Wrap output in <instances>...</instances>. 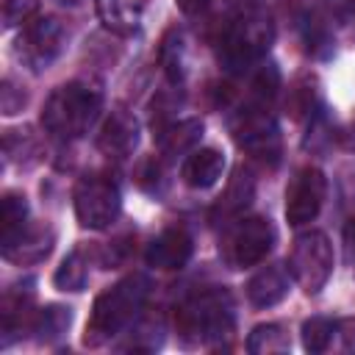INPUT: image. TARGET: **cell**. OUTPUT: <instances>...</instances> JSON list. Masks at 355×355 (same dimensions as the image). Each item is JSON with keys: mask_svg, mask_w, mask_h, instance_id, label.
Instances as JSON below:
<instances>
[{"mask_svg": "<svg viewBox=\"0 0 355 355\" xmlns=\"http://www.w3.org/2000/svg\"><path fill=\"white\" fill-rule=\"evenodd\" d=\"M225 172V155L214 147L191 150L180 166V178L191 189H211Z\"/></svg>", "mask_w": 355, "mask_h": 355, "instance_id": "14", "label": "cell"}, {"mask_svg": "<svg viewBox=\"0 0 355 355\" xmlns=\"http://www.w3.org/2000/svg\"><path fill=\"white\" fill-rule=\"evenodd\" d=\"M147 0H97V17L100 22L119 36H130L144 14Z\"/></svg>", "mask_w": 355, "mask_h": 355, "instance_id": "16", "label": "cell"}, {"mask_svg": "<svg viewBox=\"0 0 355 355\" xmlns=\"http://www.w3.org/2000/svg\"><path fill=\"white\" fill-rule=\"evenodd\" d=\"M161 64L172 83H180L186 78V44L178 31H169L161 42Z\"/></svg>", "mask_w": 355, "mask_h": 355, "instance_id": "22", "label": "cell"}, {"mask_svg": "<svg viewBox=\"0 0 355 355\" xmlns=\"http://www.w3.org/2000/svg\"><path fill=\"white\" fill-rule=\"evenodd\" d=\"M288 272L305 294H319L333 275V244L322 230H308L294 239Z\"/></svg>", "mask_w": 355, "mask_h": 355, "instance_id": "5", "label": "cell"}, {"mask_svg": "<svg viewBox=\"0 0 355 355\" xmlns=\"http://www.w3.org/2000/svg\"><path fill=\"white\" fill-rule=\"evenodd\" d=\"M58 6H67V8H72V6H80L83 0H55Z\"/></svg>", "mask_w": 355, "mask_h": 355, "instance_id": "32", "label": "cell"}, {"mask_svg": "<svg viewBox=\"0 0 355 355\" xmlns=\"http://www.w3.org/2000/svg\"><path fill=\"white\" fill-rule=\"evenodd\" d=\"M100 108H103L100 86L89 80H69L47 97L42 111V125L53 139L72 141L80 139L94 125Z\"/></svg>", "mask_w": 355, "mask_h": 355, "instance_id": "4", "label": "cell"}, {"mask_svg": "<svg viewBox=\"0 0 355 355\" xmlns=\"http://www.w3.org/2000/svg\"><path fill=\"white\" fill-rule=\"evenodd\" d=\"M178 3V8L186 14V17H200L208 6H211V0H175Z\"/></svg>", "mask_w": 355, "mask_h": 355, "instance_id": "29", "label": "cell"}, {"mask_svg": "<svg viewBox=\"0 0 355 355\" xmlns=\"http://www.w3.org/2000/svg\"><path fill=\"white\" fill-rule=\"evenodd\" d=\"M272 36V17L261 6H241L222 22L216 58L227 72H244L269 50Z\"/></svg>", "mask_w": 355, "mask_h": 355, "instance_id": "1", "label": "cell"}, {"mask_svg": "<svg viewBox=\"0 0 355 355\" xmlns=\"http://www.w3.org/2000/svg\"><path fill=\"white\" fill-rule=\"evenodd\" d=\"M230 133L236 139V144L241 150H247L250 155L261 158V161H277L280 155V133L277 125L266 108V103L250 100L233 119H230Z\"/></svg>", "mask_w": 355, "mask_h": 355, "instance_id": "7", "label": "cell"}, {"mask_svg": "<svg viewBox=\"0 0 355 355\" xmlns=\"http://www.w3.org/2000/svg\"><path fill=\"white\" fill-rule=\"evenodd\" d=\"M191 252H194V241H191L189 230L180 227V225H175V227L161 230V233L150 241V247H147V252H144V261H147L153 269L172 272V269H183V266L189 263Z\"/></svg>", "mask_w": 355, "mask_h": 355, "instance_id": "11", "label": "cell"}, {"mask_svg": "<svg viewBox=\"0 0 355 355\" xmlns=\"http://www.w3.org/2000/svg\"><path fill=\"white\" fill-rule=\"evenodd\" d=\"M64 47V28L55 17H33L22 25L17 36V58L25 61L33 72L47 69Z\"/></svg>", "mask_w": 355, "mask_h": 355, "instance_id": "9", "label": "cell"}, {"mask_svg": "<svg viewBox=\"0 0 355 355\" xmlns=\"http://www.w3.org/2000/svg\"><path fill=\"white\" fill-rule=\"evenodd\" d=\"M75 216L83 227L89 230H103L108 227L122 208V197H119V186L100 172L83 175L75 186Z\"/></svg>", "mask_w": 355, "mask_h": 355, "instance_id": "6", "label": "cell"}, {"mask_svg": "<svg viewBox=\"0 0 355 355\" xmlns=\"http://www.w3.org/2000/svg\"><path fill=\"white\" fill-rule=\"evenodd\" d=\"M275 227L269 219L263 216H247V219H239L225 241H222V258L233 266V269H247V266H255L261 263L272 247H275Z\"/></svg>", "mask_w": 355, "mask_h": 355, "instance_id": "8", "label": "cell"}, {"mask_svg": "<svg viewBox=\"0 0 355 355\" xmlns=\"http://www.w3.org/2000/svg\"><path fill=\"white\" fill-rule=\"evenodd\" d=\"M86 280H89V261H86V255L80 250H72L61 261V266L55 269V275H53V283L61 291H83Z\"/></svg>", "mask_w": 355, "mask_h": 355, "instance_id": "19", "label": "cell"}, {"mask_svg": "<svg viewBox=\"0 0 355 355\" xmlns=\"http://www.w3.org/2000/svg\"><path fill=\"white\" fill-rule=\"evenodd\" d=\"M69 322H72L69 308H64V305H47V308H42V311L33 313L31 333H36L39 341H55V338H61L67 333Z\"/></svg>", "mask_w": 355, "mask_h": 355, "instance_id": "18", "label": "cell"}, {"mask_svg": "<svg viewBox=\"0 0 355 355\" xmlns=\"http://www.w3.org/2000/svg\"><path fill=\"white\" fill-rule=\"evenodd\" d=\"M288 275L283 263H272L263 266L261 272H255L247 283V297L255 308H272L277 305L286 294H288Z\"/></svg>", "mask_w": 355, "mask_h": 355, "instance_id": "15", "label": "cell"}, {"mask_svg": "<svg viewBox=\"0 0 355 355\" xmlns=\"http://www.w3.org/2000/svg\"><path fill=\"white\" fill-rule=\"evenodd\" d=\"M324 194H327L324 175L316 166H302L286 189V219H288V225L300 227V225L313 222L322 211Z\"/></svg>", "mask_w": 355, "mask_h": 355, "instance_id": "10", "label": "cell"}, {"mask_svg": "<svg viewBox=\"0 0 355 355\" xmlns=\"http://www.w3.org/2000/svg\"><path fill=\"white\" fill-rule=\"evenodd\" d=\"M0 105H3V114L11 116V114H17V111L25 105V94H22V92L14 94V83H11V80H3V97H0Z\"/></svg>", "mask_w": 355, "mask_h": 355, "instance_id": "27", "label": "cell"}, {"mask_svg": "<svg viewBox=\"0 0 355 355\" xmlns=\"http://www.w3.org/2000/svg\"><path fill=\"white\" fill-rule=\"evenodd\" d=\"M150 294V280L141 272H133L122 277L119 283L108 286L103 294H97L92 305V316L86 322L83 344L86 347H100L116 333H122L141 311L144 300Z\"/></svg>", "mask_w": 355, "mask_h": 355, "instance_id": "2", "label": "cell"}, {"mask_svg": "<svg viewBox=\"0 0 355 355\" xmlns=\"http://www.w3.org/2000/svg\"><path fill=\"white\" fill-rule=\"evenodd\" d=\"M344 252H347V261H349V266L355 272V216L344 227Z\"/></svg>", "mask_w": 355, "mask_h": 355, "instance_id": "28", "label": "cell"}, {"mask_svg": "<svg viewBox=\"0 0 355 355\" xmlns=\"http://www.w3.org/2000/svg\"><path fill=\"white\" fill-rule=\"evenodd\" d=\"M327 6L338 17H355V0H327Z\"/></svg>", "mask_w": 355, "mask_h": 355, "instance_id": "30", "label": "cell"}, {"mask_svg": "<svg viewBox=\"0 0 355 355\" xmlns=\"http://www.w3.org/2000/svg\"><path fill=\"white\" fill-rule=\"evenodd\" d=\"M333 338H336V319H322L313 316L302 324V347L311 355L319 352H330L333 349Z\"/></svg>", "mask_w": 355, "mask_h": 355, "instance_id": "23", "label": "cell"}, {"mask_svg": "<svg viewBox=\"0 0 355 355\" xmlns=\"http://www.w3.org/2000/svg\"><path fill=\"white\" fill-rule=\"evenodd\" d=\"M252 178H250V172L247 169H236V175H233V180H230V186H227V191L219 197V208L216 211H222L225 216H236V214H241L247 205H250V200H252Z\"/></svg>", "mask_w": 355, "mask_h": 355, "instance_id": "20", "label": "cell"}, {"mask_svg": "<svg viewBox=\"0 0 355 355\" xmlns=\"http://www.w3.org/2000/svg\"><path fill=\"white\" fill-rule=\"evenodd\" d=\"M0 222H3V236H11V233H17L22 225H28V202H25L22 194H17V191L3 194Z\"/></svg>", "mask_w": 355, "mask_h": 355, "instance_id": "24", "label": "cell"}, {"mask_svg": "<svg viewBox=\"0 0 355 355\" xmlns=\"http://www.w3.org/2000/svg\"><path fill=\"white\" fill-rule=\"evenodd\" d=\"M202 136V122L200 119H180V122H169L158 128V147L166 158L180 155V153H191L194 144Z\"/></svg>", "mask_w": 355, "mask_h": 355, "instance_id": "17", "label": "cell"}, {"mask_svg": "<svg viewBox=\"0 0 355 355\" xmlns=\"http://www.w3.org/2000/svg\"><path fill=\"white\" fill-rule=\"evenodd\" d=\"M233 297L225 288H202L175 308V330L189 347L216 344L233 333Z\"/></svg>", "mask_w": 355, "mask_h": 355, "instance_id": "3", "label": "cell"}, {"mask_svg": "<svg viewBox=\"0 0 355 355\" xmlns=\"http://www.w3.org/2000/svg\"><path fill=\"white\" fill-rule=\"evenodd\" d=\"M3 258L14 263H36L53 250V233L42 225H22L17 233L3 236Z\"/></svg>", "mask_w": 355, "mask_h": 355, "instance_id": "12", "label": "cell"}, {"mask_svg": "<svg viewBox=\"0 0 355 355\" xmlns=\"http://www.w3.org/2000/svg\"><path fill=\"white\" fill-rule=\"evenodd\" d=\"M139 144V122L128 111H111V116L103 122L97 147L108 158H128Z\"/></svg>", "mask_w": 355, "mask_h": 355, "instance_id": "13", "label": "cell"}, {"mask_svg": "<svg viewBox=\"0 0 355 355\" xmlns=\"http://www.w3.org/2000/svg\"><path fill=\"white\" fill-rule=\"evenodd\" d=\"M341 141H344V147L355 150V119H352V125L347 128V133H341Z\"/></svg>", "mask_w": 355, "mask_h": 355, "instance_id": "31", "label": "cell"}, {"mask_svg": "<svg viewBox=\"0 0 355 355\" xmlns=\"http://www.w3.org/2000/svg\"><path fill=\"white\" fill-rule=\"evenodd\" d=\"M291 341L288 333L280 324H258L250 338H247V349L252 355H272V352H288Z\"/></svg>", "mask_w": 355, "mask_h": 355, "instance_id": "21", "label": "cell"}, {"mask_svg": "<svg viewBox=\"0 0 355 355\" xmlns=\"http://www.w3.org/2000/svg\"><path fill=\"white\" fill-rule=\"evenodd\" d=\"M36 3L39 0H3V25L14 28L28 22V17L36 11Z\"/></svg>", "mask_w": 355, "mask_h": 355, "instance_id": "25", "label": "cell"}, {"mask_svg": "<svg viewBox=\"0 0 355 355\" xmlns=\"http://www.w3.org/2000/svg\"><path fill=\"white\" fill-rule=\"evenodd\" d=\"M333 349H338V352H355V316L336 319Z\"/></svg>", "mask_w": 355, "mask_h": 355, "instance_id": "26", "label": "cell"}]
</instances>
